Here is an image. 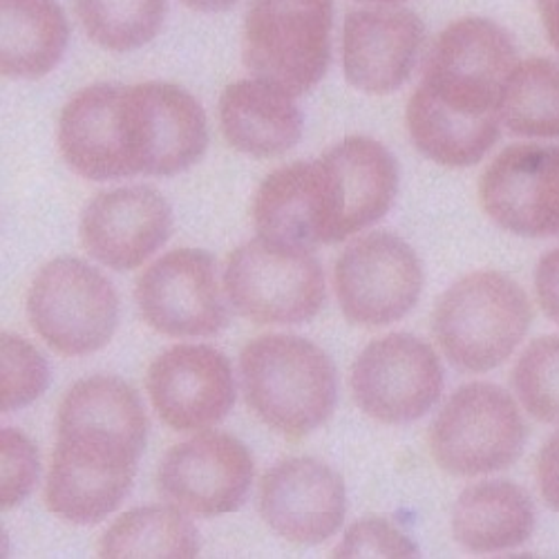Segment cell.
I'll return each mask as SVG.
<instances>
[{"label":"cell","instance_id":"d4e9b609","mask_svg":"<svg viewBox=\"0 0 559 559\" xmlns=\"http://www.w3.org/2000/svg\"><path fill=\"white\" fill-rule=\"evenodd\" d=\"M251 219L258 238L283 249L316 251L313 164H289L271 173L258 186Z\"/></svg>","mask_w":559,"mask_h":559},{"label":"cell","instance_id":"f546056e","mask_svg":"<svg viewBox=\"0 0 559 559\" xmlns=\"http://www.w3.org/2000/svg\"><path fill=\"white\" fill-rule=\"evenodd\" d=\"M524 409L542 424L559 426V336L533 341L512 369Z\"/></svg>","mask_w":559,"mask_h":559},{"label":"cell","instance_id":"484cf974","mask_svg":"<svg viewBox=\"0 0 559 559\" xmlns=\"http://www.w3.org/2000/svg\"><path fill=\"white\" fill-rule=\"evenodd\" d=\"M59 432H99L146 448L148 416L136 392L115 377H90L74 383L57 414Z\"/></svg>","mask_w":559,"mask_h":559},{"label":"cell","instance_id":"ac0fdd59","mask_svg":"<svg viewBox=\"0 0 559 559\" xmlns=\"http://www.w3.org/2000/svg\"><path fill=\"white\" fill-rule=\"evenodd\" d=\"M173 230L166 198L153 186H121L90 200L81 215V245L97 262L132 271L155 255Z\"/></svg>","mask_w":559,"mask_h":559},{"label":"cell","instance_id":"7402d4cb","mask_svg":"<svg viewBox=\"0 0 559 559\" xmlns=\"http://www.w3.org/2000/svg\"><path fill=\"white\" fill-rule=\"evenodd\" d=\"M535 531V508L512 481H481L465 488L452 510V535L471 552L518 548Z\"/></svg>","mask_w":559,"mask_h":559},{"label":"cell","instance_id":"1f68e13d","mask_svg":"<svg viewBox=\"0 0 559 559\" xmlns=\"http://www.w3.org/2000/svg\"><path fill=\"white\" fill-rule=\"evenodd\" d=\"M0 454H3L0 501H3V510H10L25 501L38 484L40 461L32 439L14 428H5L0 432Z\"/></svg>","mask_w":559,"mask_h":559},{"label":"cell","instance_id":"f1b7e54d","mask_svg":"<svg viewBox=\"0 0 559 559\" xmlns=\"http://www.w3.org/2000/svg\"><path fill=\"white\" fill-rule=\"evenodd\" d=\"M74 12L92 43L123 55L159 34L166 0H74Z\"/></svg>","mask_w":559,"mask_h":559},{"label":"cell","instance_id":"ffe728a7","mask_svg":"<svg viewBox=\"0 0 559 559\" xmlns=\"http://www.w3.org/2000/svg\"><path fill=\"white\" fill-rule=\"evenodd\" d=\"M123 87L90 85L66 104L57 142L66 164L81 177L108 181L132 177L121 119Z\"/></svg>","mask_w":559,"mask_h":559},{"label":"cell","instance_id":"e0dca14e","mask_svg":"<svg viewBox=\"0 0 559 559\" xmlns=\"http://www.w3.org/2000/svg\"><path fill=\"white\" fill-rule=\"evenodd\" d=\"M345 512L347 490L341 475L318 459H285L260 481V518L285 542H328L343 526Z\"/></svg>","mask_w":559,"mask_h":559},{"label":"cell","instance_id":"4fadbf2b","mask_svg":"<svg viewBox=\"0 0 559 559\" xmlns=\"http://www.w3.org/2000/svg\"><path fill=\"white\" fill-rule=\"evenodd\" d=\"M146 324L170 338H204L228 324L217 262L200 249H175L151 264L134 289Z\"/></svg>","mask_w":559,"mask_h":559},{"label":"cell","instance_id":"8d00e7d4","mask_svg":"<svg viewBox=\"0 0 559 559\" xmlns=\"http://www.w3.org/2000/svg\"><path fill=\"white\" fill-rule=\"evenodd\" d=\"M181 3L186 8H191L195 12H206V14H213V12H224V10H230L233 5L238 3V0H181Z\"/></svg>","mask_w":559,"mask_h":559},{"label":"cell","instance_id":"5b68a950","mask_svg":"<svg viewBox=\"0 0 559 559\" xmlns=\"http://www.w3.org/2000/svg\"><path fill=\"white\" fill-rule=\"evenodd\" d=\"M34 332L61 356L104 349L119 320L110 280L79 258H59L38 269L27 294Z\"/></svg>","mask_w":559,"mask_h":559},{"label":"cell","instance_id":"74e56055","mask_svg":"<svg viewBox=\"0 0 559 559\" xmlns=\"http://www.w3.org/2000/svg\"><path fill=\"white\" fill-rule=\"evenodd\" d=\"M369 3H383V5H394V3H401V0H369Z\"/></svg>","mask_w":559,"mask_h":559},{"label":"cell","instance_id":"83f0119b","mask_svg":"<svg viewBox=\"0 0 559 559\" xmlns=\"http://www.w3.org/2000/svg\"><path fill=\"white\" fill-rule=\"evenodd\" d=\"M499 121L520 136H559V66L528 59L510 72L497 104Z\"/></svg>","mask_w":559,"mask_h":559},{"label":"cell","instance_id":"6da1fadb","mask_svg":"<svg viewBox=\"0 0 559 559\" xmlns=\"http://www.w3.org/2000/svg\"><path fill=\"white\" fill-rule=\"evenodd\" d=\"M251 412L273 432L302 441L336 405V369L318 345L298 336H260L240 356Z\"/></svg>","mask_w":559,"mask_h":559},{"label":"cell","instance_id":"7c38bea8","mask_svg":"<svg viewBox=\"0 0 559 559\" xmlns=\"http://www.w3.org/2000/svg\"><path fill=\"white\" fill-rule=\"evenodd\" d=\"M349 383L360 412L379 424L399 426L432 409L443 390V369L421 338L390 334L358 354Z\"/></svg>","mask_w":559,"mask_h":559},{"label":"cell","instance_id":"9a60e30c","mask_svg":"<svg viewBox=\"0 0 559 559\" xmlns=\"http://www.w3.org/2000/svg\"><path fill=\"white\" fill-rule=\"evenodd\" d=\"M146 390L162 424L175 432H204L236 403L228 358L206 345H175L159 354L146 374Z\"/></svg>","mask_w":559,"mask_h":559},{"label":"cell","instance_id":"2e32d148","mask_svg":"<svg viewBox=\"0 0 559 559\" xmlns=\"http://www.w3.org/2000/svg\"><path fill=\"white\" fill-rule=\"evenodd\" d=\"M486 215L524 238H559V146L506 148L484 173Z\"/></svg>","mask_w":559,"mask_h":559},{"label":"cell","instance_id":"44dd1931","mask_svg":"<svg viewBox=\"0 0 559 559\" xmlns=\"http://www.w3.org/2000/svg\"><path fill=\"white\" fill-rule=\"evenodd\" d=\"M219 126L230 148L271 159L289 153L300 142L302 115L287 92L249 79L224 87Z\"/></svg>","mask_w":559,"mask_h":559},{"label":"cell","instance_id":"4dcf8cb0","mask_svg":"<svg viewBox=\"0 0 559 559\" xmlns=\"http://www.w3.org/2000/svg\"><path fill=\"white\" fill-rule=\"evenodd\" d=\"M3 388L0 409L14 412L34 403L50 381V367L38 349L14 334H3Z\"/></svg>","mask_w":559,"mask_h":559},{"label":"cell","instance_id":"d590c367","mask_svg":"<svg viewBox=\"0 0 559 559\" xmlns=\"http://www.w3.org/2000/svg\"><path fill=\"white\" fill-rule=\"evenodd\" d=\"M539 14L552 48L559 52V0H539Z\"/></svg>","mask_w":559,"mask_h":559},{"label":"cell","instance_id":"5bb4252c","mask_svg":"<svg viewBox=\"0 0 559 559\" xmlns=\"http://www.w3.org/2000/svg\"><path fill=\"white\" fill-rule=\"evenodd\" d=\"M253 477V456L240 439L204 430L164 454L157 490L186 515L219 518L245 503Z\"/></svg>","mask_w":559,"mask_h":559},{"label":"cell","instance_id":"d6a6232c","mask_svg":"<svg viewBox=\"0 0 559 559\" xmlns=\"http://www.w3.org/2000/svg\"><path fill=\"white\" fill-rule=\"evenodd\" d=\"M416 544L390 520L356 522L334 548V557H416Z\"/></svg>","mask_w":559,"mask_h":559},{"label":"cell","instance_id":"7a4b0ae2","mask_svg":"<svg viewBox=\"0 0 559 559\" xmlns=\"http://www.w3.org/2000/svg\"><path fill=\"white\" fill-rule=\"evenodd\" d=\"M531 320V300L515 280L499 271H477L439 298L432 334L454 367L484 374L512 356Z\"/></svg>","mask_w":559,"mask_h":559},{"label":"cell","instance_id":"9c48e42d","mask_svg":"<svg viewBox=\"0 0 559 559\" xmlns=\"http://www.w3.org/2000/svg\"><path fill=\"white\" fill-rule=\"evenodd\" d=\"M142 450L106 435H57L45 503L68 524H99L128 497Z\"/></svg>","mask_w":559,"mask_h":559},{"label":"cell","instance_id":"4316f807","mask_svg":"<svg viewBox=\"0 0 559 559\" xmlns=\"http://www.w3.org/2000/svg\"><path fill=\"white\" fill-rule=\"evenodd\" d=\"M200 533L175 506H144L123 512L104 533L99 557H198Z\"/></svg>","mask_w":559,"mask_h":559},{"label":"cell","instance_id":"30bf717a","mask_svg":"<svg viewBox=\"0 0 559 559\" xmlns=\"http://www.w3.org/2000/svg\"><path fill=\"white\" fill-rule=\"evenodd\" d=\"M121 119L134 175H177L206 153L204 110L179 85L153 81L123 87Z\"/></svg>","mask_w":559,"mask_h":559},{"label":"cell","instance_id":"e575fe53","mask_svg":"<svg viewBox=\"0 0 559 559\" xmlns=\"http://www.w3.org/2000/svg\"><path fill=\"white\" fill-rule=\"evenodd\" d=\"M537 486L546 506L559 512V432L552 435L539 450Z\"/></svg>","mask_w":559,"mask_h":559},{"label":"cell","instance_id":"8fae6325","mask_svg":"<svg viewBox=\"0 0 559 559\" xmlns=\"http://www.w3.org/2000/svg\"><path fill=\"white\" fill-rule=\"evenodd\" d=\"M334 287L349 322L381 328L407 316L418 302L424 289L421 260L394 233H369L341 253Z\"/></svg>","mask_w":559,"mask_h":559},{"label":"cell","instance_id":"3957f363","mask_svg":"<svg viewBox=\"0 0 559 559\" xmlns=\"http://www.w3.org/2000/svg\"><path fill=\"white\" fill-rule=\"evenodd\" d=\"M332 0H251L242 57L253 79L292 97L316 87L332 59Z\"/></svg>","mask_w":559,"mask_h":559},{"label":"cell","instance_id":"ba28073f","mask_svg":"<svg viewBox=\"0 0 559 559\" xmlns=\"http://www.w3.org/2000/svg\"><path fill=\"white\" fill-rule=\"evenodd\" d=\"M518 66L508 32L479 16L450 23L435 40L424 68V87L443 106L484 117L497 112L501 90Z\"/></svg>","mask_w":559,"mask_h":559},{"label":"cell","instance_id":"cb8c5ba5","mask_svg":"<svg viewBox=\"0 0 559 559\" xmlns=\"http://www.w3.org/2000/svg\"><path fill=\"white\" fill-rule=\"evenodd\" d=\"M70 27L55 0H0V72L40 79L57 68Z\"/></svg>","mask_w":559,"mask_h":559},{"label":"cell","instance_id":"836d02e7","mask_svg":"<svg viewBox=\"0 0 559 559\" xmlns=\"http://www.w3.org/2000/svg\"><path fill=\"white\" fill-rule=\"evenodd\" d=\"M535 292L544 313L559 324V249L539 260L535 271Z\"/></svg>","mask_w":559,"mask_h":559},{"label":"cell","instance_id":"603a6c76","mask_svg":"<svg viewBox=\"0 0 559 559\" xmlns=\"http://www.w3.org/2000/svg\"><path fill=\"white\" fill-rule=\"evenodd\" d=\"M405 123L414 146L428 159L450 168L481 162L497 144L501 126L497 112L484 117L456 112L437 102L424 85H418L407 102Z\"/></svg>","mask_w":559,"mask_h":559},{"label":"cell","instance_id":"8992f818","mask_svg":"<svg viewBox=\"0 0 559 559\" xmlns=\"http://www.w3.org/2000/svg\"><path fill=\"white\" fill-rule=\"evenodd\" d=\"M399 191V164L374 139L347 136L313 162L320 245L343 242L377 224Z\"/></svg>","mask_w":559,"mask_h":559},{"label":"cell","instance_id":"d6986e66","mask_svg":"<svg viewBox=\"0 0 559 559\" xmlns=\"http://www.w3.org/2000/svg\"><path fill=\"white\" fill-rule=\"evenodd\" d=\"M426 29L409 10H356L343 29L345 79L367 95H390L416 68Z\"/></svg>","mask_w":559,"mask_h":559},{"label":"cell","instance_id":"52a82bcc","mask_svg":"<svg viewBox=\"0 0 559 559\" xmlns=\"http://www.w3.org/2000/svg\"><path fill=\"white\" fill-rule=\"evenodd\" d=\"M224 292L236 311L255 324L307 322L328 296L313 251L273 247L260 238L228 255Z\"/></svg>","mask_w":559,"mask_h":559},{"label":"cell","instance_id":"277c9868","mask_svg":"<svg viewBox=\"0 0 559 559\" xmlns=\"http://www.w3.org/2000/svg\"><path fill=\"white\" fill-rule=\"evenodd\" d=\"M528 430L518 403L490 383L459 388L430 428V454L454 477H479L515 463Z\"/></svg>","mask_w":559,"mask_h":559}]
</instances>
